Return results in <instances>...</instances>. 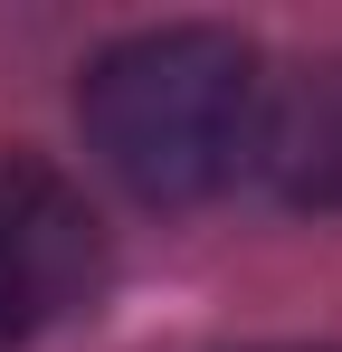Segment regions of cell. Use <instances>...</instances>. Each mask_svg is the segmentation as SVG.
Instances as JSON below:
<instances>
[{"label":"cell","mask_w":342,"mask_h":352,"mask_svg":"<svg viewBox=\"0 0 342 352\" xmlns=\"http://www.w3.org/2000/svg\"><path fill=\"white\" fill-rule=\"evenodd\" d=\"M257 96H266V67L238 29H143V38H114L105 58L86 67L76 86V115L86 143L133 200L152 210H190L247 172L257 153Z\"/></svg>","instance_id":"6da1fadb"},{"label":"cell","mask_w":342,"mask_h":352,"mask_svg":"<svg viewBox=\"0 0 342 352\" xmlns=\"http://www.w3.org/2000/svg\"><path fill=\"white\" fill-rule=\"evenodd\" d=\"M247 172H266V190L295 200V210H333L342 219V58L266 76Z\"/></svg>","instance_id":"3957f363"},{"label":"cell","mask_w":342,"mask_h":352,"mask_svg":"<svg viewBox=\"0 0 342 352\" xmlns=\"http://www.w3.org/2000/svg\"><path fill=\"white\" fill-rule=\"evenodd\" d=\"M105 276V229L76 181L0 153V352L76 314Z\"/></svg>","instance_id":"7a4b0ae2"}]
</instances>
